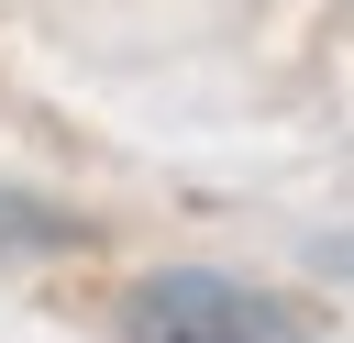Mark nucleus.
Masks as SVG:
<instances>
[{"label": "nucleus", "mask_w": 354, "mask_h": 343, "mask_svg": "<svg viewBox=\"0 0 354 343\" xmlns=\"http://www.w3.org/2000/svg\"><path fill=\"white\" fill-rule=\"evenodd\" d=\"M122 343H310V310L221 266H155L122 299Z\"/></svg>", "instance_id": "obj_1"}, {"label": "nucleus", "mask_w": 354, "mask_h": 343, "mask_svg": "<svg viewBox=\"0 0 354 343\" xmlns=\"http://www.w3.org/2000/svg\"><path fill=\"white\" fill-rule=\"evenodd\" d=\"M321 266H332V277H354V232H343V243H321Z\"/></svg>", "instance_id": "obj_2"}]
</instances>
